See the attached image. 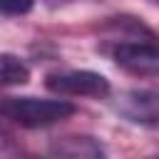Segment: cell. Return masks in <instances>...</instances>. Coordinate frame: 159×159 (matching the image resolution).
<instances>
[{"label":"cell","instance_id":"7a4b0ae2","mask_svg":"<svg viewBox=\"0 0 159 159\" xmlns=\"http://www.w3.org/2000/svg\"><path fill=\"white\" fill-rule=\"evenodd\" d=\"M50 92L60 97H107L109 80L92 70H67V72H50L45 77Z\"/></svg>","mask_w":159,"mask_h":159},{"label":"cell","instance_id":"3957f363","mask_svg":"<svg viewBox=\"0 0 159 159\" xmlns=\"http://www.w3.org/2000/svg\"><path fill=\"white\" fill-rule=\"evenodd\" d=\"M112 60L124 72L139 77H159V42L154 40H129L112 47Z\"/></svg>","mask_w":159,"mask_h":159},{"label":"cell","instance_id":"52a82bcc","mask_svg":"<svg viewBox=\"0 0 159 159\" xmlns=\"http://www.w3.org/2000/svg\"><path fill=\"white\" fill-rule=\"evenodd\" d=\"M35 0H0V10L5 15H25L30 12Z\"/></svg>","mask_w":159,"mask_h":159},{"label":"cell","instance_id":"8992f818","mask_svg":"<svg viewBox=\"0 0 159 159\" xmlns=\"http://www.w3.org/2000/svg\"><path fill=\"white\" fill-rule=\"evenodd\" d=\"M0 77H2V84L5 87H10V84H25L30 80V67L20 57L5 52L2 55V62H0Z\"/></svg>","mask_w":159,"mask_h":159},{"label":"cell","instance_id":"ba28073f","mask_svg":"<svg viewBox=\"0 0 159 159\" xmlns=\"http://www.w3.org/2000/svg\"><path fill=\"white\" fill-rule=\"evenodd\" d=\"M154 2H159V0H154Z\"/></svg>","mask_w":159,"mask_h":159},{"label":"cell","instance_id":"277c9868","mask_svg":"<svg viewBox=\"0 0 159 159\" xmlns=\"http://www.w3.org/2000/svg\"><path fill=\"white\" fill-rule=\"evenodd\" d=\"M117 112L137 124H159V89H129L117 99Z\"/></svg>","mask_w":159,"mask_h":159},{"label":"cell","instance_id":"5b68a950","mask_svg":"<svg viewBox=\"0 0 159 159\" xmlns=\"http://www.w3.org/2000/svg\"><path fill=\"white\" fill-rule=\"evenodd\" d=\"M50 159H107L104 147L89 134H62L47 147Z\"/></svg>","mask_w":159,"mask_h":159},{"label":"cell","instance_id":"6da1fadb","mask_svg":"<svg viewBox=\"0 0 159 159\" xmlns=\"http://www.w3.org/2000/svg\"><path fill=\"white\" fill-rule=\"evenodd\" d=\"M2 114L25 129H40L57 124L75 114V104L70 99H47V97H5Z\"/></svg>","mask_w":159,"mask_h":159}]
</instances>
